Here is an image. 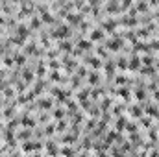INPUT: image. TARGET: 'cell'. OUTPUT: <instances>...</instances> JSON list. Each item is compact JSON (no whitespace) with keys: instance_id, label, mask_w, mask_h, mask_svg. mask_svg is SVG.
<instances>
[{"instance_id":"14","label":"cell","mask_w":159,"mask_h":157,"mask_svg":"<svg viewBox=\"0 0 159 157\" xmlns=\"http://www.w3.org/2000/svg\"><path fill=\"white\" fill-rule=\"evenodd\" d=\"M85 63H87V65H91V67H94V69H100V67H102V61H100L96 56H94V57H87Z\"/></svg>"},{"instance_id":"11","label":"cell","mask_w":159,"mask_h":157,"mask_svg":"<svg viewBox=\"0 0 159 157\" xmlns=\"http://www.w3.org/2000/svg\"><path fill=\"white\" fill-rule=\"evenodd\" d=\"M37 104L41 109H52V98H41V100H37Z\"/></svg>"},{"instance_id":"20","label":"cell","mask_w":159,"mask_h":157,"mask_svg":"<svg viewBox=\"0 0 159 157\" xmlns=\"http://www.w3.org/2000/svg\"><path fill=\"white\" fill-rule=\"evenodd\" d=\"M45 72H46V69H45V63H39V67H37V76H39V78H43V76H45Z\"/></svg>"},{"instance_id":"13","label":"cell","mask_w":159,"mask_h":157,"mask_svg":"<svg viewBox=\"0 0 159 157\" xmlns=\"http://www.w3.org/2000/svg\"><path fill=\"white\" fill-rule=\"evenodd\" d=\"M57 50H65V52H71V50H72V43L69 41V39H65V41H59V46H57Z\"/></svg>"},{"instance_id":"31","label":"cell","mask_w":159,"mask_h":157,"mask_svg":"<svg viewBox=\"0 0 159 157\" xmlns=\"http://www.w3.org/2000/svg\"><path fill=\"white\" fill-rule=\"evenodd\" d=\"M63 115H65V111H63V109H56V111H54V116H56V118H61Z\"/></svg>"},{"instance_id":"1","label":"cell","mask_w":159,"mask_h":157,"mask_svg":"<svg viewBox=\"0 0 159 157\" xmlns=\"http://www.w3.org/2000/svg\"><path fill=\"white\" fill-rule=\"evenodd\" d=\"M71 33H72V30H71V26H69V24H59V26H57V30L50 31V37L65 41V39L71 37Z\"/></svg>"},{"instance_id":"23","label":"cell","mask_w":159,"mask_h":157,"mask_svg":"<svg viewBox=\"0 0 159 157\" xmlns=\"http://www.w3.org/2000/svg\"><path fill=\"white\" fill-rule=\"evenodd\" d=\"M118 94H120L122 98H130V91H128V87H120Z\"/></svg>"},{"instance_id":"34","label":"cell","mask_w":159,"mask_h":157,"mask_svg":"<svg viewBox=\"0 0 159 157\" xmlns=\"http://www.w3.org/2000/svg\"><path fill=\"white\" fill-rule=\"evenodd\" d=\"M107 107H111V100H104L102 102V109H104V111H106Z\"/></svg>"},{"instance_id":"43","label":"cell","mask_w":159,"mask_h":157,"mask_svg":"<svg viewBox=\"0 0 159 157\" xmlns=\"http://www.w3.org/2000/svg\"><path fill=\"white\" fill-rule=\"evenodd\" d=\"M0 35H2V28H0Z\"/></svg>"},{"instance_id":"22","label":"cell","mask_w":159,"mask_h":157,"mask_svg":"<svg viewBox=\"0 0 159 157\" xmlns=\"http://www.w3.org/2000/svg\"><path fill=\"white\" fill-rule=\"evenodd\" d=\"M50 80H52V81H61L63 78L59 76V72H57V70H54V72H50Z\"/></svg>"},{"instance_id":"32","label":"cell","mask_w":159,"mask_h":157,"mask_svg":"<svg viewBox=\"0 0 159 157\" xmlns=\"http://www.w3.org/2000/svg\"><path fill=\"white\" fill-rule=\"evenodd\" d=\"M4 94H6V98H11V96H13V94H15V92H13V91H11V89H9V87H6V89H4Z\"/></svg>"},{"instance_id":"29","label":"cell","mask_w":159,"mask_h":157,"mask_svg":"<svg viewBox=\"0 0 159 157\" xmlns=\"http://www.w3.org/2000/svg\"><path fill=\"white\" fill-rule=\"evenodd\" d=\"M115 81H117V83H120V85H122V83H128V81H130V80H128L126 76H117V80H115Z\"/></svg>"},{"instance_id":"21","label":"cell","mask_w":159,"mask_h":157,"mask_svg":"<svg viewBox=\"0 0 159 157\" xmlns=\"http://www.w3.org/2000/svg\"><path fill=\"white\" fill-rule=\"evenodd\" d=\"M106 72H107V76H113V72H115V65L113 63H106Z\"/></svg>"},{"instance_id":"37","label":"cell","mask_w":159,"mask_h":157,"mask_svg":"<svg viewBox=\"0 0 159 157\" xmlns=\"http://www.w3.org/2000/svg\"><path fill=\"white\" fill-rule=\"evenodd\" d=\"M126 128H128V131H135L137 126H135V124H126Z\"/></svg>"},{"instance_id":"6","label":"cell","mask_w":159,"mask_h":157,"mask_svg":"<svg viewBox=\"0 0 159 157\" xmlns=\"http://www.w3.org/2000/svg\"><path fill=\"white\" fill-rule=\"evenodd\" d=\"M76 48H80L81 52H83V50H91L92 48V43L89 41V39H78V46H76Z\"/></svg>"},{"instance_id":"24","label":"cell","mask_w":159,"mask_h":157,"mask_svg":"<svg viewBox=\"0 0 159 157\" xmlns=\"http://www.w3.org/2000/svg\"><path fill=\"white\" fill-rule=\"evenodd\" d=\"M19 139H22V140L30 139V131H28V129H22V131L19 133Z\"/></svg>"},{"instance_id":"26","label":"cell","mask_w":159,"mask_h":157,"mask_svg":"<svg viewBox=\"0 0 159 157\" xmlns=\"http://www.w3.org/2000/svg\"><path fill=\"white\" fill-rule=\"evenodd\" d=\"M154 61H156V59H154L152 56H144V57H142V63H144V65H152Z\"/></svg>"},{"instance_id":"9","label":"cell","mask_w":159,"mask_h":157,"mask_svg":"<svg viewBox=\"0 0 159 157\" xmlns=\"http://www.w3.org/2000/svg\"><path fill=\"white\" fill-rule=\"evenodd\" d=\"M13 61H15V65H24L26 63V54L24 52H15L13 54Z\"/></svg>"},{"instance_id":"10","label":"cell","mask_w":159,"mask_h":157,"mask_svg":"<svg viewBox=\"0 0 159 157\" xmlns=\"http://www.w3.org/2000/svg\"><path fill=\"white\" fill-rule=\"evenodd\" d=\"M133 9H135V11H141V13L146 15V11L150 9V4H146V2H137V4H133Z\"/></svg>"},{"instance_id":"3","label":"cell","mask_w":159,"mask_h":157,"mask_svg":"<svg viewBox=\"0 0 159 157\" xmlns=\"http://www.w3.org/2000/svg\"><path fill=\"white\" fill-rule=\"evenodd\" d=\"M104 39V31L100 28H92L91 31H89V41L94 43V41H102Z\"/></svg>"},{"instance_id":"41","label":"cell","mask_w":159,"mask_h":157,"mask_svg":"<svg viewBox=\"0 0 159 157\" xmlns=\"http://www.w3.org/2000/svg\"><path fill=\"white\" fill-rule=\"evenodd\" d=\"M150 157H159V154H157V152H152V154H150Z\"/></svg>"},{"instance_id":"2","label":"cell","mask_w":159,"mask_h":157,"mask_svg":"<svg viewBox=\"0 0 159 157\" xmlns=\"http://www.w3.org/2000/svg\"><path fill=\"white\" fill-rule=\"evenodd\" d=\"M67 24L69 26H80L81 22H83V13H76V11H71V13H67Z\"/></svg>"},{"instance_id":"5","label":"cell","mask_w":159,"mask_h":157,"mask_svg":"<svg viewBox=\"0 0 159 157\" xmlns=\"http://www.w3.org/2000/svg\"><path fill=\"white\" fill-rule=\"evenodd\" d=\"M106 13H109V15L120 13V4H118V2H109V4H106Z\"/></svg>"},{"instance_id":"35","label":"cell","mask_w":159,"mask_h":157,"mask_svg":"<svg viewBox=\"0 0 159 157\" xmlns=\"http://www.w3.org/2000/svg\"><path fill=\"white\" fill-rule=\"evenodd\" d=\"M135 98H144V91H142V89H139V91H135Z\"/></svg>"},{"instance_id":"17","label":"cell","mask_w":159,"mask_h":157,"mask_svg":"<svg viewBox=\"0 0 159 157\" xmlns=\"http://www.w3.org/2000/svg\"><path fill=\"white\" fill-rule=\"evenodd\" d=\"M2 63H4V67H13V56H4L2 57Z\"/></svg>"},{"instance_id":"18","label":"cell","mask_w":159,"mask_h":157,"mask_svg":"<svg viewBox=\"0 0 159 157\" xmlns=\"http://www.w3.org/2000/svg\"><path fill=\"white\" fill-rule=\"evenodd\" d=\"M100 81V76L96 72H89V83H98Z\"/></svg>"},{"instance_id":"33","label":"cell","mask_w":159,"mask_h":157,"mask_svg":"<svg viewBox=\"0 0 159 157\" xmlns=\"http://www.w3.org/2000/svg\"><path fill=\"white\" fill-rule=\"evenodd\" d=\"M57 54H59V50H48V57H50V59H54Z\"/></svg>"},{"instance_id":"19","label":"cell","mask_w":159,"mask_h":157,"mask_svg":"<svg viewBox=\"0 0 159 157\" xmlns=\"http://www.w3.org/2000/svg\"><path fill=\"white\" fill-rule=\"evenodd\" d=\"M96 54H98L100 57H107V48L106 46H98V48H96Z\"/></svg>"},{"instance_id":"38","label":"cell","mask_w":159,"mask_h":157,"mask_svg":"<svg viewBox=\"0 0 159 157\" xmlns=\"http://www.w3.org/2000/svg\"><path fill=\"white\" fill-rule=\"evenodd\" d=\"M150 124H152V122H150V120H148V116H144V118H142V126H146V128H148Z\"/></svg>"},{"instance_id":"30","label":"cell","mask_w":159,"mask_h":157,"mask_svg":"<svg viewBox=\"0 0 159 157\" xmlns=\"http://www.w3.org/2000/svg\"><path fill=\"white\" fill-rule=\"evenodd\" d=\"M48 67H50V69H54V70H57V69H59V63H57V61H48Z\"/></svg>"},{"instance_id":"16","label":"cell","mask_w":159,"mask_h":157,"mask_svg":"<svg viewBox=\"0 0 159 157\" xmlns=\"http://www.w3.org/2000/svg\"><path fill=\"white\" fill-rule=\"evenodd\" d=\"M13 115H15V105H9V107L4 109V116H6V118H11Z\"/></svg>"},{"instance_id":"7","label":"cell","mask_w":159,"mask_h":157,"mask_svg":"<svg viewBox=\"0 0 159 157\" xmlns=\"http://www.w3.org/2000/svg\"><path fill=\"white\" fill-rule=\"evenodd\" d=\"M139 67H141V61H139V57H137V56H131L130 61H128V69H130V70H137Z\"/></svg>"},{"instance_id":"28","label":"cell","mask_w":159,"mask_h":157,"mask_svg":"<svg viewBox=\"0 0 159 157\" xmlns=\"http://www.w3.org/2000/svg\"><path fill=\"white\" fill-rule=\"evenodd\" d=\"M130 113H131L133 116H139V115H141V109H139V107H135V105H133V107H130Z\"/></svg>"},{"instance_id":"8","label":"cell","mask_w":159,"mask_h":157,"mask_svg":"<svg viewBox=\"0 0 159 157\" xmlns=\"http://www.w3.org/2000/svg\"><path fill=\"white\" fill-rule=\"evenodd\" d=\"M22 146H24L22 148L24 152H33V150L37 152V150H41V142H24Z\"/></svg>"},{"instance_id":"4","label":"cell","mask_w":159,"mask_h":157,"mask_svg":"<svg viewBox=\"0 0 159 157\" xmlns=\"http://www.w3.org/2000/svg\"><path fill=\"white\" fill-rule=\"evenodd\" d=\"M41 26H43L41 19L37 17V15H32V17H30V22H28V28H30V31H32V30H39Z\"/></svg>"},{"instance_id":"42","label":"cell","mask_w":159,"mask_h":157,"mask_svg":"<svg viewBox=\"0 0 159 157\" xmlns=\"http://www.w3.org/2000/svg\"><path fill=\"white\" fill-rule=\"evenodd\" d=\"M100 157H107V155H106V154H100Z\"/></svg>"},{"instance_id":"36","label":"cell","mask_w":159,"mask_h":157,"mask_svg":"<svg viewBox=\"0 0 159 157\" xmlns=\"http://www.w3.org/2000/svg\"><path fill=\"white\" fill-rule=\"evenodd\" d=\"M61 154H63V155H67V157H71V155H72V150L65 148V150H61Z\"/></svg>"},{"instance_id":"12","label":"cell","mask_w":159,"mask_h":157,"mask_svg":"<svg viewBox=\"0 0 159 157\" xmlns=\"http://www.w3.org/2000/svg\"><path fill=\"white\" fill-rule=\"evenodd\" d=\"M21 126H24V128H32V126H35V120H33L32 116L24 115V116L21 118Z\"/></svg>"},{"instance_id":"27","label":"cell","mask_w":159,"mask_h":157,"mask_svg":"<svg viewBox=\"0 0 159 157\" xmlns=\"http://www.w3.org/2000/svg\"><path fill=\"white\" fill-rule=\"evenodd\" d=\"M17 91L19 92H24L26 91V83H24V81H19V83H17Z\"/></svg>"},{"instance_id":"40","label":"cell","mask_w":159,"mask_h":157,"mask_svg":"<svg viewBox=\"0 0 159 157\" xmlns=\"http://www.w3.org/2000/svg\"><path fill=\"white\" fill-rule=\"evenodd\" d=\"M65 126H67V124H65V122H59V124H57V129H59V131H61V129H63Z\"/></svg>"},{"instance_id":"25","label":"cell","mask_w":159,"mask_h":157,"mask_svg":"<svg viewBox=\"0 0 159 157\" xmlns=\"http://www.w3.org/2000/svg\"><path fill=\"white\" fill-rule=\"evenodd\" d=\"M117 65L120 67V69H128V59H126V57H120V59H118V63H117Z\"/></svg>"},{"instance_id":"39","label":"cell","mask_w":159,"mask_h":157,"mask_svg":"<svg viewBox=\"0 0 159 157\" xmlns=\"http://www.w3.org/2000/svg\"><path fill=\"white\" fill-rule=\"evenodd\" d=\"M52 131H54V126H46V133H48V135H52Z\"/></svg>"},{"instance_id":"15","label":"cell","mask_w":159,"mask_h":157,"mask_svg":"<svg viewBox=\"0 0 159 157\" xmlns=\"http://www.w3.org/2000/svg\"><path fill=\"white\" fill-rule=\"evenodd\" d=\"M126 118H124V116H118V120H117V131H122L124 128H126Z\"/></svg>"}]
</instances>
